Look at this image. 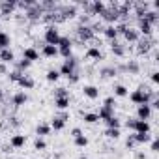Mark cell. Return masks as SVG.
<instances>
[{"label": "cell", "mask_w": 159, "mask_h": 159, "mask_svg": "<svg viewBox=\"0 0 159 159\" xmlns=\"http://www.w3.org/2000/svg\"><path fill=\"white\" fill-rule=\"evenodd\" d=\"M150 129H152L150 122H146V120H137L133 131H135V133H150Z\"/></svg>", "instance_id": "obj_18"}, {"label": "cell", "mask_w": 159, "mask_h": 159, "mask_svg": "<svg viewBox=\"0 0 159 159\" xmlns=\"http://www.w3.org/2000/svg\"><path fill=\"white\" fill-rule=\"evenodd\" d=\"M124 38H125L127 43H137V41L140 39V34L137 32V28H131V26H129V28L124 32Z\"/></svg>", "instance_id": "obj_14"}, {"label": "cell", "mask_w": 159, "mask_h": 159, "mask_svg": "<svg viewBox=\"0 0 159 159\" xmlns=\"http://www.w3.org/2000/svg\"><path fill=\"white\" fill-rule=\"evenodd\" d=\"M105 124H107V127H111V129H120V125H122V124H120V118H116V116L109 118Z\"/></svg>", "instance_id": "obj_40"}, {"label": "cell", "mask_w": 159, "mask_h": 159, "mask_svg": "<svg viewBox=\"0 0 159 159\" xmlns=\"http://www.w3.org/2000/svg\"><path fill=\"white\" fill-rule=\"evenodd\" d=\"M101 75H103L105 79H111V77H116V75H118V69H116V67H103V69H101Z\"/></svg>", "instance_id": "obj_39"}, {"label": "cell", "mask_w": 159, "mask_h": 159, "mask_svg": "<svg viewBox=\"0 0 159 159\" xmlns=\"http://www.w3.org/2000/svg\"><path fill=\"white\" fill-rule=\"evenodd\" d=\"M25 144H26V137H25V135H19V133H17V135H13V137L10 139V146L15 148V150L23 148Z\"/></svg>", "instance_id": "obj_16"}, {"label": "cell", "mask_w": 159, "mask_h": 159, "mask_svg": "<svg viewBox=\"0 0 159 159\" xmlns=\"http://www.w3.org/2000/svg\"><path fill=\"white\" fill-rule=\"evenodd\" d=\"M64 127H66V120H64V118L54 116V118L51 120V129H54V131H62Z\"/></svg>", "instance_id": "obj_25"}, {"label": "cell", "mask_w": 159, "mask_h": 159, "mask_svg": "<svg viewBox=\"0 0 159 159\" xmlns=\"http://www.w3.org/2000/svg\"><path fill=\"white\" fill-rule=\"evenodd\" d=\"M47 148V142L43 140V139H36V142H34V150H38V152H41V150H45Z\"/></svg>", "instance_id": "obj_44"}, {"label": "cell", "mask_w": 159, "mask_h": 159, "mask_svg": "<svg viewBox=\"0 0 159 159\" xmlns=\"http://www.w3.org/2000/svg\"><path fill=\"white\" fill-rule=\"evenodd\" d=\"M0 51H2V49H0Z\"/></svg>", "instance_id": "obj_56"}, {"label": "cell", "mask_w": 159, "mask_h": 159, "mask_svg": "<svg viewBox=\"0 0 159 159\" xmlns=\"http://www.w3.org/2000/svg\"><path fill=\"white\" fill-rule=\"evenodd\" d=\"M81 135H84V133H83L81 129H79V127H73V129H71V137H73V139H77V137H81Z\"/></svg>", "instance_id": "obj_50"}, {"label": "cell", "mask_w": 159, "mask_h": 159, "mask_svg": "<svg viewBox=\"0 0 159 159\" xmlns=\"http://www.w3.org/2000/svg\"><path fill=\"white\" fill-rule=\"evenodd\" d=\"M75 69H77V60L71 56V58L64 60V64L60 66L58 73H60V75H66V77H69V75H73V73H75Z\"/></svg>", "instance_id": "obj_4"}, {"label": "cell", "mask_w": 159, "mask_h": 159, "mask_svg": "<svg viewBox=\"0 0 159 159\" xmlns=\"http://www.w3.org/2000/svg\"><path fill=\"white\" fill-rule=\"evenodd\" d=\"M43 13H45V11H43V8H41L38 2H36V4H34L30 10H26V17H28L30 21H38V19H39Z\"/></svg>", "instance_id": "obj_9"}, {"label": "cell", "mask_w": 159, "mask_h": 159, "mask_svg": "<svg viewBox=\"0 0 159 159\" xmlns=\"http://www.w3.org/2000/svg\"><path fill=\"white\" fill-rule=\"evenodd\" d=\"M54 105L60 111H66L69 107V98H54Z\"/></svg>", "instance_id": "obj_31"}, {"label": "cell", "mask_w": 159, "mask_h": 159, "mask_svg": "<svg viewBox=\"0 0 159 159\" xmlns=\"http://www.w3.org/2000/svg\"><path fill=\"white\" fill-rule=\"evenodd\" d=\"M112 90H114V98H127L129 96V92H127V88L124 84H116Z\"/></svg>", "instance_id": "obj_30"}, {"label": "cell", "mask_w": 159, "mask_h": 159, "mask_svg": "<svg viewBox=\"0 0 159 159\" xmlns=\"http://www.w3.org/2000/svg\"><path fill=\"white\" fill-rule=\"evenodd\" d=\"M105 137L116 140V139H120V129H111V127H107V129H105Z\"/></svg>", "instance_id": "obj_42"}, {"label": "cell", "mask_w": 159, "mask_h": 159, "mask_svg": "<svg viewBox=\"0 0 159 159\" xmlns=\"http://www.w3.org/2000/svg\"><path fill=\"white\" fill-rule=\"evenodd\" d=\"M21 75H23V73H19V71H11V73H10V81H11V83H17Z\"/></svg>", "instance_id": "obj_47"}, {"label": "cell", "mask_w": 159, "mask_h": 159, "mask_svg": "<svg viewBox=\"0 0 159 159\" xmlns=\"http://www.w3.org/2000/svg\"><path fill=\"white\" fill-rule=\"evenodd\" d=\"M152 118V109L150 105H139L137 107V120H150Z\"/></svg>", "instance_id": "obj_11"}, {"label": "cell", "mask_w": 159, "mask_h": 159, "mask_svg": "<svg viewBox=\"0 0 159 159\" xmlns=\"http://www.w3.org/2000/svg\"><path fill=\"white\" fill-rule=\"evenodd\" d=\"M103 107H107V109H114V107H116V98H114V96H109V98L103 101Z\"/></svg>", "instance_id": "obj_43"}, {"label": "cell", "mask_w": 159, "mask_h": 159, "mask_svg": "<svg viewBox=\"0 0 159 159\" xmlns=\"http://www.w3.org/2000/svg\"><path fill=\"white\" fill-rule=\"evenodd\" d=\"M153 98H157V94L152 92V90H148V88H144V86H139L137 90H133V92L129 94L131 103H135L137 107H139V105H148Z\"/></svg>", "instance_id": "obj_1"}, {"label": "cell", "mask_w": 159, "mask_h": 159, "mask_svg": "<svg viewBox=\"0 0 159 159\" xmlns=\"http://www.w3.org/2000/svg\"><path fill=\"white\" fill-rule=\"evenodd\" d=\"M67 81H69L71 84H77V83H79V75H77V73H73V75H69V77H67Z\"/></svg>", "instance_id": "obj_51"}, {"label": "cell", "mask_w": 159, "mask_h": 159, "mask_svg": "<svg viewBox=\"0 0 159 159\" xmlns=\"http://www.w3.org/2000/svg\"><path fill=\"white\" fill-rule=\"evenodd\" d=\"M26 101H28L26 92H17V94L13 96V105H15V107H23Z\"/></svg>", "instance_id": "obj_23"}, {"label": "cell", "mask_w": 159, "mask_h": 159, "mask_svg": "<svg viewBox=\"0 0 159 159\" xmlns=\"http://www.w3.org/2000/svg\"><path fill=\"white\" fill-rule=\"evenodd\" d=\"M144 21H148L152 26L153 25H157V21H159V15H157V11H153V10H148L146 13H144V17H142Z\"/></svg>", "instance_id": "obj_28"}, {"label": "cell", "mask_w": 159, "mask_h": 159, "mask_svg": "<svg viewBox=\"0 0 159 159\" xmlns=\"http://www.w3.org/2000/svg\"><path fill=\"white\" fill-rule=\"evenodd\" d=\"M133 139H135V144H148L152 140L150 133H133Z\"/></svg>", "instance_id": "obj_26"}, {"label": "cell", "mask_w": 159, "mask_h": 159, "mask_svg": "<svg viewBox=\"0 0 159 159\" xmlns=\"http://www.w3.org/2000/svg\"><path fill=\"white\" fill-rule=\"evenodd\" d=\"M10 43H11L10 36H8L6 32L0 30V49H10Z\"/></svg>", "instance_id": "obj_35"}, {"label": "cell", "mask_w": 159, "mask_h": 159, "mask_svg": "<svg viewBox=\"0 0 159 159\" xmlns=\"http://www.w3.org/2000/svg\"><path fill=\"white\" fill-rule=\"evenodd\" d=\"M17 8V2L15 0H2L0 2V13L2 15H11Z\"/></svg>", "instance_id": "obj_6"}, {"label": "cell", "mask_w": 159, "mask_h": 159, "mask_svg": "<svg viewBox=\"0 0 159 159\" xmlns=\"http://www.w3.org/2000/svg\"><path fill=\"white\" fill-rule=\"evenodd\" d=\"M150 81H152L153 84H159V71H152V73H150Z\"/></svg>", "instance_id": "obj_45"}, {"label": "cell", "mask_w": 159, "mask_h": 159, "mask_svg": "<svg viewBox=\"0 0 159 159\" xmlns=\"http://www.w3.org/2000/svg\"><path fill=\"white\" fill-rule=\"evenodd\" d=\"M30 66H32V64H30L28 60H25V58H23V60H19V62H17V69H15V71L23 73V71H26V69H28Z\"/></svg>", "instance_id": "obj_41"}, {"label": "cell", "mask_w": 159, "mask_h": 159, "mask_svg": "<svg viewBox=\"0 0 159 159\" xmlns=\"http://www.w3.org/2000/svg\"><path fill=\"white\" fill-rule=\"evenodd\" d=\"M109 25H114L118 19H120V15H118V4L116 2H112V6L111 8H107L105 11H103V15H101Z\"/></svg>", "instance_id": "obj_3"}, {"label": "cell", "mask_w": 159, "mask_h": 159, "mask_svg": "<svg viewBox=\"0 0 159 159\" xmlns=\"http://www.w3.org/2000/svg\"><path fill=\"white\" fill-rule=\"evenodd\" d=\"M8 69H6V64H0V73H6Z\"/></svg>", "instance_id": "obj_53"}, {"label": "cell", "mask_w": 159, "mask_h": 159, "mask_svg": "<svg viewBox=\"0 0 159 159\" xmlns=\"http://www.w3.org/2000/svg\"><path fill=\"white\" fill-rule=\"evenodd\" d=\"M41 54L47 56V58H54V56L58 54V47H54V45H43Z\"/></svg>", "instance_id": "obj_22"}, {"label": "cell", "mask_w": 159, "mask_h": 159, "mask_svg": "<svg viewBox=\"0 0 159 159\" xmlns=\"http://www.w3.org/2000/svg\"><path fill=\"white\" fill-rule=\"evenodd\" d=\"M103 34H105V38L111 39V41H116V38H118V32H116L114 25H107V26L103 28Z\"/></svg>", "instance_id": "obj_21"}, {"label": "cell", "mask_w": 159, "mask_h": 159, "mask_svg": "<svg viewBox=\"0 0 159 159\" xmlns=\"http://www.w3.org/2000/svg\"><path fill=\"white\" fill-rule=\"evenodd\" d=\"M54 98H69V94H67V90H66V88H58Z\"/></svg>", "instance_id": "obj_46"}, {"label": "cell", "mask_w": 159, "mask_h": 159, "mask_svg": "<svg viewBox=\"0 0 159 159\" xmlns=\"http://www.w3.org/2000/svg\"><path fill=\"white\" fill-rule=\"evenodd\" d=\"M135 122H137V118H129V120H127V122H125V127H127V129H131V131H133V129H135Z\"/></svg>", "instance_id": "obj_49"}, {"label": "cell", "mask_w": 159, "mask_h": 159, "mask_svg": "<svg viewBox=\"0 0 159 159\" xmlns=\"http://www.w3.org/2000/svg\"><path fill=\"white\" fill-rule=\"evenodd\" d=\"M73 140H75V146H77V148H86V146H88V137H86V135H81V137L73 139Z\"/></svg>", "instance_id": "obj_38"}, {"label": "cell", "mask_w": 159, "mask_h": 159, "mask_svg": "<svg viewBox=\"0 0 159 159\" xmlns=\"http://www.w3.org/2000/svg\"><path fill=\"white\" fill-rule=\"evenodd\" d=\"M111 51H112V54H114V56H124V54H125V49H124L118 41H112Z\"/></svg>", "instance_id": "obj_34"}, {"label": "cell", "mask_w": 159, "mask_h": 159, "mask_svg": "<svg viewBox=\"0 0 159 159\" xmlns=\"http://www.w3.org/2000/svg\"><path fill=\"white\" fill-rule=\"evenodd\" d=\"M77 36L81 41H90L94 38V32H92L90 25H81V26H77Z\"/></svg>", "instance_id": "obj_5"}, {"label": "cell", "mask_w": 159, "mask_h": 159, "mask_svg": "<svg viewBox=\"0 0 159 159\" xmlns=\"http://www.w3.org/2000/svg\"><path fill=\"white\" fill-rule=\"evenodd\" d=\"M114 116V109H107V107H101L99 109V112H98V118L99 120H103V122H107L109 118H112Z\"/></svg>", "instance_id": "obj_24"}, {"label": "cell", "mask_w": 159, "mask_h": 159, "mask_svg": "<svg viewBox=\"0 0 159 159\" xmlns=\"http://www.w3.org/2000/svg\"><path fill=\"white\" fill-rule=\"evenodd\" d=\"M157 150H159V140L153 139V140H152V152H157Z\"/></svg>", "instance_id": "obj_52"}, {"label": "cell", "mask_w": 159, "mask_h": 159, "mask_svg": "<svg viewBox=\"0 0 159 159\" xmlns=\"http://www.w3.org/2000/svg\"><path fill=\"white\" fill-rule=\"evenodd\" d=\"M83 120H84L86 124H96V122H99L98 112H84V114H83Z\"/></svg>", "instance_id": "obj_37"}, {"label": "cell", "mask_w": 159, "mask_h": 159, "mask_svg": "<svg viewBox=\"0 0 159 159\" xmlns=\"http://www.w3.org/2000/svg\"><path fill=\"white\" fill-rule=\"evenodd\" d=\"M0 62H2V64L15 62V52L11 49H2V51H0Z\"/></svg>", "instance_id": "obj_17"}, {"label": "cell", "mask_w": 159, "mask_h": 159, "mask_svg": "<svg viewBox=\"0 0 159 159\" xmlns=\"http://www.w3.org/2000/svg\"><path fill=\"white\" fill-rule=\"evenodd\" d=\"M137 43H139V45H137V52H139V54H146V52L150 51V47H153V41H152L150 38L139 39Z\"/></svg>", "instance_id": "obj_12"}, {"label": "cell", "mask_w": 159, "mask_h": 159, "mask_svg": "<svg viewBox=\"0 0 159 159\" xmlns=\"http://www.w3.org/2000/svg\"><path fill=\"white\" fill-rule=\"evenodd\" d=\"M105 10H107V6H105V2H101V0H96V2L88 4V11L92 15H103Z\"/></svg>", "instance_id": "obj_10"}, {"label": "cell", "mask_w": 159, "mask_h": 159, "mask_svg": "<svg viewBox=\"0 0 159 159\" xmlns=\"http://www.w3.org/2000/svg\"><path fill=\"white\" fill-rule=\"evenodd\" d=\"M137 32H139V34H142L144 38H152V34H153V26H152L148 21L139 19V28H137Z\"/></svg>", "instance_id": "obj_7"}, {"label": "cell", "mask_w": 159, "mask_h": 159, "mask_svg": "<svg viewBox=\"0 0 159 159\" xmlns=\"http://www.w3.org/2000/svg\"><path fill=\"white\" fill-rule=\"evenodd\" d=\"M4 99V92H2V88H0V101Z\"/></svg>", "instance_id": "obj_54"}, {"label": "cell", "mask_w": 159, "mask_h": 159, "mask_svg": "<svg viewBox=\"0 0 159 159\" xmlns=\"http://www.w3.org/2000/svg\"><path fill=\"white\" fill-rule=\"evenodd\" d=\"M124 69H125V71H129L131 75H137V73L140 71V66H139V62H137V60H129V62H127V66H125Z\"/></svg>", "instance_id": "obj_29"}, {"label": "cell", "mask_w": 159, "mask_h": 159, "mask_svg": "<svg viewBox=\"0 0 159 159\" xmlns=\"http://www.w3.org/2000/svg\"><path fill=\"white\" fill-rule=\"evenodd\" d=\"M150 10V4L148 2H139L137 4V8H135V13H137V19H142L144 17V13Z\"/></svg>", "instance_id": "obj_27"}, {"label": "cell", "mask_w": 159, "mask_h": 159, "mask_svg": "<svg viewBox=\"0 0 159 159\" xmlns=\"http://www.w3.org/2000/svg\"><path fill=\"white\" fill-rule=\"evenodd\" d=\"M58 51H62V49H73V45H71V39L69 38H66V36H60V41H58Z\"/></svg>", "instance_id": "obj_33"}, {"label": "cell", "mask_w": 159, "mask_h": 159, "mask_svg": "<svg viewBox=\"0 0 159 159\" xmlns=\"http://www.w3.org/2000/svg\"><path fill=\"white\" fill-rule=\"evenodd\" d=\"M23 58H25V60H28V62L32 64V62L39 60V52H38L34 47H26V49L23 51Z\"/></svg>", "instance_id": "obj_15"}, {"label": "cell", "mask_w": 159, "mask_h": 159, "mask_svg": "<svg viewBox=\"0 0 159 159\" xmlns=\"http://www.w3.org/2000/svg\"><path fill=\"white\" fill-rule=\"evenodd\" d=\"M58 41H60V32H58V28L56 26H47L45 28V45H58Z\"/></svg>", "instance_id": "obj_2"}, {"label": "cell", "mask_w": 159, "mask_h": 159, "mask_svg": "<svg viewBox=\"0 0 159 159\" xmlns=\"http://www.w3.org/2000/svg\"><path fill=\"white\" fill-rule=\"evenodd\" d=\"M86 58H88V60H96V62H98V60H103V52H101L98 47H90V49L86 51Z\"/></svg>", "instance_id": "obj_20"}, {"label": "cell", "mask_w": 159, "mask_h": 159, "mask_svg": "<svg viewBox=\"0 0 159 159\" xmlns=\"http://www.w3.org/2000/svg\"><path fill=\"white\" fill-rule=\"evenodd\" d=\"M125 146H127L129 150L137 146V144H135V139H133V135H129V137H127V140H125Z\"/></svg>", "instance_id": "obj_48"}, {"label": "cell", "mask_w": 159, "mask_h": 159, "mask_svg": "<svg viewBox=\"0 0 159 159\" xmlns=\"http://www.w3.org/2000/svg\"><path fill=\"white\" fill-rule=\"evenodd\" d=\"M17 84H19L23 90H32V88H34V84H36V81H34V79H32L30 75H25V73H23V75L19 77Z\"/></svg>", "instance_id": "obj_8"}, {"label": "cell", "mask_w": 159, "mask_h": 159, "mask_svg": "<svg viewBox=\"0 0 159 159\" xmlns=\"http://www.w3.org/2000/svg\"><path fill=\"white\" fill-rule=\"evenodd\" d=\"M77 15V8L75 6H64L60 10V19H71Z\"/></svg>", "instance_id": "obj_19"}, {"label": "cell", "mask_w": 159, "mask_h": 159, "mask_svg": "<svg viewBox=\"0 0 159 159\" xmlns=\"http://www.w3.org/2000/svg\"><path fill=\"white\" fill-rule=\"evenodd\" d=\"M51 133V125H47V124H39L38 127H36V135L41 139V137H47Z\"/></svg>", "instance_id": "obj_32"}, {"label": "cell", "mask_w": 159, "mask_h": 159, "mask_svg": "<svg viewBox=\"0 0 159 159\" xmlns=\"http://www.w3.org/2000/svg\"><path fill=\"white\" fill-rule=\"evenodd\" d=\"M45 79L49 83H56L58 79H60V73H58V69H49L47 71V75H45Z\"/></svg>", "instance_id": "obj_36"}, {"label": "cell", "mask_w": 159, "mask_h": 159, "mask_svg": "<svg viewBox=\"0 0 159 159\" xmlns=\"http://www.w3.org/2000/svg\"><path fill=\"white\" fill-rule=\"evenodd\" d=\"M79 159H88V157H86V155H81V157H79Z\"/></svg>", "instance_id": "obj_55"}, {"label": "cell", "mask_w": 159, "mask_h": 159, "mask_svg": "<svg viewBox=\"0 0 159 159\" xmlns=\"http://www.w3.org/2000/svg\"><path fill=\"white\" fill-rule=\"evenodd\" d=\"M83 94H84V98H88V99H98V98H99V88L94 86V84H86V86L83 88Z\"/></svg>", "instance_id": "obj_13"}]
</instances>
